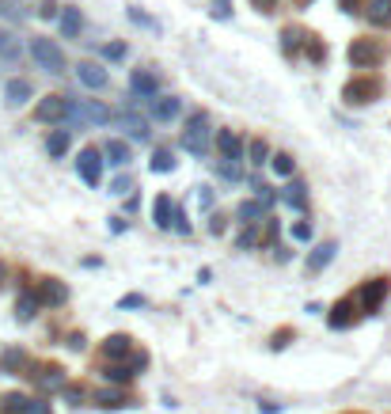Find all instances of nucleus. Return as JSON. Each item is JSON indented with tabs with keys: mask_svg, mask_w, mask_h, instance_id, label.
Here are the masks:
<instances>
[{
	"mask_svg": "<svg viewBox=\"0 0 391 414\" xmlns=\"http://www.w3.org/2000/svg\"><path fill=\"white\" fill-rule=\"evenodd\" d=\"M209 137H213V118H209V111H194L186 118V129H183V148L190 156H205Z\"/></svg>",
	"mask_w": 391,
	"mask_h": 414,
	"instance_id": "f257e3e1",
	"label": "nucleus"
},
{
	"mask_svg": "<svg viewBox=\"0 0 391 414\" xmlns=\"http://www.w3.org/2000/svg\"><path fill=\"white\" fill-rule=\"evenodd\" d=\"M27 53L35 58L38 69H46L50 76H61V72H65V50H61L53 38L35 35V38H31V46H27Z\"/></svg>",
	"mask_w": 391,
	"mask_h": 414,
	"instance_id": "f03ea898",
	"label": "nucleus"
},
{
	"mask_svg": "<svg viewBox=\"0 0 391 414\" xmlns=\"http://www.w3.org/2000/svg\"><path fill=\"white\" fill-rule=\"evenodd\" d=\"M384 58H387V46L380 38H353V46H350V65L353 69H376Z\"/></svg>",
	"mask_w": 391,
	"mask_h": 414,
	"instance_id": "7ed1b4c3",
	"label": "nucleus"
},
{
	"mask_svg": "<svg viewBox=\"0 0 391 414\" xmlns=\"http://www.w3.org/2000/svg\"><path fill=\"white\" fill-rule=\"evenodd\" d=\"M69 118H73V122H87V126H107L110 122V111L99 99H73L69 103Z\"/></svg>",
	"mask_w": 391,
	"mask_h": 414,
	"instance_id": "20e7f679",
	"label": "nucleus"
},
{
	"mask_svg": "<svg viewBox=\"0 0 391 414\" xmlns=\"http://www.w3.org/2000/svg\"><path fill=\"white\" fill-rule=\"evenodd\" d=\"M69 95H46V99H38L35 103V122H46V126H53V122H65L69 118Z\"/></svg>",
	"mask_w": 391,
	"mask_h": 414,
	"instance_id": "39448f33",
	"label": "nucleus"
},
{
	"mask_svg": "<svg viewBox=\"0 0 391 414\" xmlns=\"http://www.w3.org/2000/svg\"><path fill=\"white\" fill-rule=\"evenodd\" d=\"M103 152L99 148H84L80 152V160H76V171H80V179L87 183V187H99L103 183Z\"/></svg>",
	"mask_w": 391,
	"mask_h": 414,
	"instance_id": "423d86ee",
	"label": "nucleus"
},
{
	"mask_svg": "<svg viewBox=\"0 0 391 414\" xmlns=\"http://www.w3.org/2000/svg\"><path fill=\"white\" fill-rule=\"evenodd\" d=\"M380 95V80H368V76H361V80H350L342 88V99L346 103H373Z\"/></svg>",
	"mask_w": 391,
	"mask_h": 414,
	"instance_id": "0eeeda50",
	"label": "nucleus"
},
{
	"mask_svg": "<svg viewBox=\"0 0 391 414\" xmlns=\"http://www.w3.org/2000/svg\"><path fill=\"white\" fill-rule=\"evenodd\" d=\"M76 76H80V84L84 88H92V92H103L110 84V72L103 69V65H95V61H80L76 65Z\"/></svg>",
	"mask_w": 391,
	"mask_h": 414,
	"instance_id": "6e6552de",
	"label": "nucleus"
},
{
	"mask_svg": "<svg viewBox=\"0 0 391 414\" xmlns=\"http://www.w3.org/2000/svg\"><path fill=\"white\" fill-rule=\"evenodd\" d=\"M118 126L126 129L133 141H144V137H149V118H141L137 111H122V114H118Z\"/></svg>",
	"mask_w": 391,
	"mask_h": 414,
	"instance_id": "1a4fd4ad",
	"label": "nucleus"
},
{
	"mask_svg": "<svg viewBox=\"0 0 391 414\" xmlns=\"http://www.w3.org/2000/svg\"><path fill=\"white\" fill-rule=\"evenodd\" d=\"M31 95H35V88H31L23 76H16V80H8V84H4V99L12 103V107H23Z\"/></svg>",
	"mask_w": 391,
	"mask_h": 414,
	"instance_id": "9d476101",
	"label": "nucleus"
},
{
	"mask_svg": "<svg viewBox=\"0 0 391 414\" xmlns=\"http://www.w3.org/2000/svg\"><path fill=\"white\" fill-rule=\"evenodd\" d=\"M129 88L137 95H144V99H156V76L149 69H133L129 72Z\"/></svg>",
	"mask_w": 391,
	"mask_h": 414,
	"instance_id": "9b49d317",
	"label": "nucleus"
},
{
	"mask_svg": "<svg viewBox=\"0 0 391 414\" xmlns=\"http://www.w3.org/2000/svg\"><path fill=\"white\" fill-rule=\"evenodd\" d=\"M217 148L225 152V160H232V163L243 160V141L232 134V129H220V134H217Z\"/></svg>",
	"mask_w": 391,
	"mask_h": 414,
	"instance_id": "f8f14e48",
	"label": "nucleus"
},
{
	"mask_svg": "<svg viewBox=\"0 0 391 414\" xmlns=\"http://www.w3.org/2000/svg\"><path fill=\"white\" fill-rule=\"evenodd\" d=\"M152 221L160 228H175V202L167 198V194H160V198L152 202Z\"/></svg>",
	"mask_w": 391,
	"mask_h": 414,
	"instance_id": "ddd939ff",
	"label": "nucleus"
},
{
	"mask_svg": "<svg viewBox=\"0 0 391 414\" xmlns=\"http://www.w3.org/2000/svg\"><path fill=\"white\" fill-rule=\"evenodd\" d=\"M384 297H387V278H376L373 285H365V289H361V304H365V312H376Z\"/></svg>",
	"mask_w": 391,
	"mask_h": 414,
	"instance_id": "4468645a",
	"label": "nucleus"
},
{
	"mask_svg": "<svg viewBox=\"0 0 391 414\" xmlns=\"http://www.w3.org/2000/svg\"><path fill=\"white\" fill-rule=\"evenodd\" d=\"M58 23H61V35L65 38H80V31H84V16H80V8H65V12H61V19H58Z\"/></svg>",
	"mask_w": 391,
	"mask_h": 414,
	"instance_id": "2eb2a0df",
	"label": "nucleus"
},
{
	"mask_svg": "<svg viewBox=\"0 0 391 414\" xmlns=\"http://www.w3.org/2000/svg\"><path fill=\"white\" fill-rule=\"evenodd\" d=\"M103 156H107V163H114V168H126V163L133 160V152H129V145H126V141H107V145H103Z\"/></svg>",
	"mask_w": 391,
	"mask_h": 414,
	"instance_id": "dca6fc26",
	"label": "nucleus"
},
{
	"mask_svg": "<svg viewBox=\"0 0 391 414\" xmlns=\"http://www.w3.org/2000/svg\"><path fill=\"white\" fill-rule=\"evenodd\" d=\"M365 16H368V23L387 27V23H391V0H368V4H365Z\"/></svg>",
	"mask_w": 391,
	"mask_h": 414,
	"instance_id": "f3484780",
	"label": "nucleus"
},
{
	"mask_svg": "<svg viewBox=\"0 0 391 414\" xmlns=\"http://www.w3.org/2000/svg\"><path fill=\"white\" fill-rule=\"evenodd\" d=\"M65 297H69V293H65V285L53 278H46L38 285V304H65Z\"/></svg>",
	"mask_w": 391,
	"mask_h": 414,
	"instance_id": "a211bd4d",
	"label": "nucleus"
},
{
	"mask_svg": "<svg viewBox=\"0 0 391 414\" xmlns=\"http://www.w3.org/2000/svg\"><path fill=\"white\" fill-rule=\"evenodd\" d=\"M334 251H338V244H331V239H327V244H319L316 251L308 255V270H311V274H319V270L334 258Z\"/></svg>",
	"mask_w": 391,
	"mask_h": 414,
	"instance_id": "6ab92c4d",
	"label": "nucleus"
},
{
	"mask_svg": "<svg viewBox=\"0 0 391 414\" xmlns=\"http://www.w3.org/2000/svg\"><path fill=\"white\" fill-rule=\"evenodd\" d=\"M152 114H156V122H171V118L178 114V99L175 95H160V99H152Z\"/></svg>",
	"mask_w": 391,
	"mask_h": 414,
	"instance_id": "aec40b11",
	"label": "nucleus"
},
{
	"mask_svg": "<svg viewBox=\"0 0 391 414\" xmlns=\"http://www.w3.org/2000/svg\"><path fill=\"white\" fill-rule=\"evenodd\" d=\"M282 198H285V205H293V209H304L308 205V187L304 183H289V187L282 190Z\"/></svg>",
	"mask_w": 391,
	"mask_h": 414,
	"instance_id": "412c9836",
	"label": "nucleus"
},
{
	"mask_svg": "<svg viewBox=\"0 0 391 414\" xmlns=\"http://www.w3.org/2000/svg\"><path fill=\"white\" fill-rule=\"evenodd\" d=\"M149 168H152V171H160V175H171V171H175V156H171V148H156Z\"/></svg>",
	"mask_w": 391,
	"mask_h": 414,
	"instance_id": "4be33fe9",
	"label": "nucleus"
},
{
	"mask_svg": "<svg viewBox=\"0 0 391 414\" xmlns=\"http://www.w3.org/2000/svg\"><path fill=\"white\" fill-rule=\"evenodd\" d=\"M270 168H274L277 179H289V175L296 171V160L289 156V152H277V156H270Z\"/></svg>",
	"mask_w": 391,
	"mask_h": 414,
	"instance_id": "5701e85b",
	"label": "nucleus"
},
{
	"mask_svg": "<svg viewBox=\"0 0 391 414\" xmlns=\"http://www.w3.org/2000/svg\"><path fill=\"white\" fill-rule=\"evenodd\" d=\"M69 145H73V141H69V134H65V129H58V134L46 137V152H50V156H58V160L69 152Z\"/></svg>",
	"mask_w": 391,
	"mask_h": 414,
	"instance_id": "b1692460",
	"label": "nucleus"
},
{
	"mask_svg": "<svg viewBox=\"0 0 391 414\" xmlns=\"http://www.w3.org/2000/svg\"><path fill=\"white\" fill-rule=\"evenodd\" d=\"M103 354L107 357H126L129 354V339L126 334H110V339L103 342Z\"/></svg>",
	"mask_w": 391,
	"mask_h": 414,
	"instance_id": "393cba45",
	"label": "nucleus"
},
{
	"mask_svg": "<svg viewBox=\"0 0 391 414\" xmlns=\"http://www.w3.org/2000/svg\"><path fill=\"white\" fill-rule=\"evenodd\" d=\"M95 403H99V407H107V410H114V407L126 403V396H122L118 388H103V391H95Z\"/></svg>",
	"mask_w": 391,
	"mask_h": 414,
	"instance_id": "a878e982",
	"label": "nucleus"
},
{
	"mask_svg": "<svg viewBox=\"0 0 391 414\" xmlns=\"http://www.w3.org/2000/svg\"><path fill=\"white\" fill-rule=\"evenodd\" d=\"M259 217H266V205L262 202H243L240 205V221L243 224H259Z\"/></svg>",
	"mask_w": 391,
	"mask_h": 414,
	"instance_id": "bb28decb",
	"label": "nucleus"
},
{
	"mask_svg": "<svg viewBox=\"0 0 391 414\" xmlns=\"http://www.w3.org/2000/svg\"><path fill=\"white\" fill-rule=\"evenodd\" d=\"M247 156H251V163H266V160H270V145H266L262 137H255L247 145Z\"/></svg>",
	"mask_w": 391,
	"mask_h": 414,
	"instance_id": "cd10ccee",
	"label": "nucleus"
},
{
	"mask_svg": "<svg viewBox=\"0 0 391 414\" xmlns=\"http://www.w3.org/2000/svg\"><path fill=\"white\" fill-rule=\"evenodd\" d=\"M35 308H38V297H35V293H23V297H19V304H16V315H19V320H31V315H35Z\"/></svg>",
	"mask_w": 391,
	"mask_h": 414,
	"instance_id": "c85d7f7f",
	"label": "nucleus"
},
{
	"mask_svg": "<svg viewBox=\"0 0 391 414\" xmlns=\"http://www.w3.org/2000/svg\"><path fill=\"white\" fill-rule=\"evenodd\" d=\"M61 384H65L61 369H42V376H38V388H61Z\"/></svg>",
	"mask_w": 391,
	"mask_h": 414,
	"instance_id": "c756f323",
	"label": "nucleus"
},
{
	"mask_svg": "<svg viewBox=\"0 0 391 414\" xmlns=\"http://www.w3.org/2000/svg\"><path fill=\"white\" fill-rule=\"evenodd\" d=\"M0 53H4L8 61H16V58H19V46H16V38L8 35V31H0Z\"/></svg>",
	"mask_w": 391,
	"mask_h": 414,
	"instance_id": "7c9ffc66",
	"label": "nucleus"
},
{
	"mask_svg": "<svg viewBox=\"0 0 391 414\" xmlns=\"http://www.w3.org/2000/svg\"><path fill=\"white\" fill-rule=\"evenodd\" d=\"M300 38H304V35H300V31H296V27H289V31H285V35H282V46H285V53H296V46H300Z\"/></svg>",
	"mask_w": 391,
	"mask_h": 414,
	"instance_id": "2f4dec72",
	"label": "nucleus"
},
{
	"mask_svg": "<svg viewBox=\"0 0 391 414\" xmlns=\"http://www.w3.org/2000/svg\"><path fill=\"white\" fill-rule=\"evenodd\" d=\"M236 244H240V251H247V247H255V244H259V232H255V224H247V228H243Z\"/></svg>",
	"mask_w": 391,
	"mask_h": 414,
	"instance_id": "473e14b6",
	"label": "nucleus"
},
{
	"mask_svg": "<svg viewBox=\"0 0 391 414\" xmlns=\"http://www.w3.org/2000/svg\"><path fill=\"white\" fill-rule=\"evenodd\" d=\"M293 239L308 244V239H311V221H296V224H293Z\"/></svg>",
	"mask_w": 391,
	"mask_h": 414,
	"instance_id": "72a5a7b5",
	"label": "nucleus"
},
{
	"mask_svg": "<svg viewBox=\"0 0 391 414\" xmlns=\"http://www.w3.org/2000/svg\"><path fill=\"white\" fill-rule=\"evenodd\" d=\"M213 16L217 19H228L232 16V4H228V0H213Z\"/></svg>",
	"mask_w": 391,
	"mask_h": 414,
	"instance_id": "f704fd0d",
	"label": "nucleus"
},
{
	"mask_svg": "<svg viewBox=\"0 0 391 414\" xmlns=\"http://www.w3.org/2000/svg\"><path fill=\"white\" fill-rule=\"evenodd\" d=\"M103 58H126V46H122V42H110V46H103Z\"/></svg>",
	"mask_w": 391,
	"mask_h": 414,
	"instance_id": "c9c22d12",
	"label": "nucleus"
},
{
	"mask_svg": "<svg viewBox=\"0 0 391 414\" xmlns=\"http://www.w3.org/2000/svg\"><path fill=\"white\" fill-rule=\"evenodd\" d=\"M209 232H213V236H220V232H225V217H220V213H213V217H209Z\"/></svg>",
	"mask_w": 391,
	"mask_h": 414,
	"instance_id": "e433bc0d",
	"label": "nucleus"
},
{
	"mask_svg": "<svg viewBox=\"0 0 391 414\" xmlns=\"http://www.w3.org/2000/svg\"><path fill=\"white\" fill-rule=\"evenodd\" d=\"M0 16H8V19H23V12H19L16 4H8V0H4V4H0Z\"/></svg>",
	"mask_w": 391,
	"mask_h": 414,
	"instance_id": "4c0bfd02",
	"label": "nucleus"
},
{
	"mask_svg": "<svg viewBox=\"0 0 391 414\" xmlns=\"http://www.w3.org/2000/svg\"><path fill=\"white\" fill-rule=\"evenodd\" d=\"M23 414H50V407H46V403H27Z\"/></svg>",
	"mask_w": 391,
	"mask_h": 414,
	"instance_id": "58836bf2",
	"label": "nucleus"
},
{
	"mask_svg": "<svg viewBox=\"0 0 391 414\" xmlns=\"http://www.w3.org/2000/svg\"><path fill=\"white\" fill-rule=\"evenodd\" d=\"M126 190H133V183H129V175H126V179H114V194H126Z\"/></svg>",
	"mask_w": 391,
	"mask_h": 414,
	"instance_id": "ea45409f",
	"label": "nucleus"
},
{
	"mask_svg": "<svg viewBox=\"0 0 391 414\" xmlns=\"http://www.w3.org/2000/svg\"><path fill=\"white\" fill-rule=\"evenodd\" d=\"M175 232H190V221L183 213H175Z\"/></svg>",
	"mask_w": 391,
	"mask_h": 414,
	"instance_id": "a19ab883",
	"label": "nucleus"
},
{
	"mask_svg": "<svg viewBox=\"0 0 391 414\" xmlns=\"http://www.w3.org/2000/svg\"><path fill=\"white\" fill-rule=\"evenodd\" d=\"M251 4H255V8H262V12H270V8L277 4V0H251Z\"/></svg>",
	"mask_w": 391,
	"mask_h": 414,
	"instance_id": "79ce46f5",
	"label": "nucleus"
},
{
	"mask_svg": "<svg viewBox=\"0 0 391 414\" xmlns=\"http://www.w3.org/2000/svg\"><path fill=\"white\" fill-rule=\"evenodd\" d=\"M342 12H357V0H342Z\"/></svg>",
	"mask_w": 391,
	"mask_h": 414,
	"instance_id": "37998d69",
	"label": "nucleus"
},
{
	"mask_svg": "<svg viewBox=\"0 0 391 414\" xmlns=\"http://www.w3.org/2000/svg\"><path fill=\"white\" fill-rule=\"evenodd\" d=\"M0 281H4V266H0Z\"/></svg>",
	"mask_w": 391,
	"mask_h": 414,
	"instance_id": "c03bdc74",
	"label": "nucleus"
}]
</instances>
